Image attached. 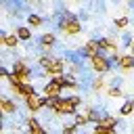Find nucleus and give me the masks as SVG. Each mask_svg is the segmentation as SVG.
I'll use <instances>...</instances> for the list:
<instances>
[{
	"mask_svg": "<svg viewBox=\"0 0 134 134\" xmlns=\"http://www.w3.org/2000/svg\"><path fill=\"white\" fill-rule=\"evenodd\" d=\"M27 23H29L31 27H38V25H42V23H44V19H42L38 13H29V15H27Z\"/></svg>",
	"mask_w": 134,
	"mask_h": 134,
	"instance_id": "dca6fc26",
	"label": "nucleus"
},
{
	"mask_svg": "<svg viewBox=\"0 0 134 134\" xmlns=\"http://www.w3.org/2000/svg\"><path fill=\"white\" fill-rule=\"evenodd\" d=\"M2 42H4V46H6V48H17L19 38H17V34H6V36L2 38Z\"/></svg>",
	"mask_w": 134,
	"mask_h": 134,
	"instance_id": "2eb2a0df",
	"label": "nucleus"
},
{
	"mask_svg": "<svg viewBox=\"0 0 134 134\" xmlns=\"http://www.w3.org/2000/svg\"><path fill=\"white\" fill-rule=\"evenodd\" d=\"M132 42H134V38H132V34H121V46H124V48H128V46H132Z\"/></svg>",
	"mask_w": 134,
	"mask_h": 134,
	"instance_id": "412c9836",
	"label": "nucleus"
},
{
	"mask_svg": "<svg viewBox=\"0 0 134 134\" xmlns=\"http://www.w3.org/2000/svg\"><path fill=\"white\" fill-rule=\"evenodd\" d=\"M130 23H134V17H130Z\"/></svg>",
	"mask_w": 134,
	"mask_h": 134,
	"instance_id": "bb28decb",
	"label": "nucleus"
},
{
	"mask_svg": "<svg viewBox=\"0 0 134 134\" xmlns=\"http://www.w3.org/2000/svg\"><path fill=\"white\" fill-rule=\"evenodd\" d=\"M40 44H42L46 50H50V48L57 44V38H54V34H52V31H46V34H42V36H40Z\"/></svg>",
	"mask_w": 134,
	"mask_h": 134,
	"instance_id": "0eeeda50",
	"label": "nucleus"
},
{
	"mask_svg": "<svg viewBox=\"0 0 134 134\" xmlns=\"http://www.w3.org/2000/svg\"><path fill=\"white\" fill-rule=\"evenodd\" d=\"M109 94L111 96H119L121 94V88H109Z\"/></svg>",
	"mask_w": 134,
	"mask_h": 134,
	"instance_id": "4be33fe9",
	"label": "nucleus"
},
{
	"mask_svg": "<svg viewBox=\"0 0 134 134\" xmlns=\"http://www.w3.org/2000/svg\"><path fill=\"white\" fill-rule=\"evenodd\" d=\"M90 63H92V71L94 73H107L109 71V63H107V57H98V54H94L92 59H90Z\"/></svg>",
	"mask_w": 134,
	"mask_h": 134,
	"instance_id": "7ed1b4c3",
	"label": "nucleus"
},
{
	"mask_svg": "<svg viewBox=\"0 0 134 134\" xmlns=\"http://www.w3.org/2000/svg\"><path fill=\"white\" fill-rule=\"evenodd\" d=\"M63 31H67V34H71V36H75V34H80V31H82V25H80V21H65Z\"/></svg>",
	"mask_w": 134,
	"mask_h": 134,
	"instance_id": "9d476101",
	"label": "nucleus"
},
{
	"mask_svg": "<svg viewBox=\"0 0 134 134\" xmlns=\"http://www.w3.org/2000/svg\"><path fill=\"white\" fill-rule=\"evenodd\" d=\"M128 8H130V10H134V0H128Z\"/></svg>",
	"mask_w": 134,
	"mask_h": 134,
	"instance_id": "b1692460",
	"label": "nucleus"
},
{
	"mask_svg": "<svg viewBox=\"0 0 134 134\" xmlns=\"http://www.w3.org/2000/svg\"><path fill=\"white\" fill-rule=\"evenodd\" d=\"M119 67L121 69H134V54H121L119 57Z\"/></svg>",
	"mask_w": 134,
	"mask_h": 134,
	"instance_id": "f8f14e48",
	"label": "nucleus"
},
{
	"mask_svg": "<svg viewBox=\"0 0 134 134\" xmlns=\"http://www.w3.org/2000/svg\"><path fill=\"white\" fill-rule=\"evenodd\" d=\"M105 117H109V113H107V109H105V107H100V105H94V107H90V109H88V119H90V121H94V124H100Z\"/></svg>",
	"mask_w": 134,
	"mask_h": 134,
	"instance_id": "f03ea898",
	"label": "nucleus"
},
{
	"mask_svg": "<svg viewBox=\"0 0 134 134\" xmlns=\"http://www.w3.org/2000/svg\"><path fill=\"white\" fill-rule=\"evenodd\" d=\"M63 92V75H50V80L44 84L46 96H61Z\"/></svg>",
	"mask_w": 134,
	"mask_h": 134,
	"instance_id": "f257e3e1",
	"label": "nucleus"
},
{
	"mask_svg": "<svg viewBox=\"0 0 134 134\" xmlns=\"http://www.w3.org/2000/svg\"><path fill=\"white\" fill-rule=\"evenodd\" d=\"M92 134H115V130H113V128H107V126H103V124H94Z\"/></svg>",
	"mask_w": 134,
	"mask_h": 134,
	"instance_id": "f3484780",
	"label": "nucleus"
},
{
	"mask_svg": "<svg viewBox=\"0 0 134 134\" xmlns=\"http://www.w3.org/2000/svg\"><path fill=\"white\" fill-rule=\"evenodd\" d=\"M80 82L75 80L73 73H63V88H75Z\"/></svg>",
	"mask_w": 134,
	"mask_h": 134,
	"instance_id": "ddd939ff",
	"label": "nucleus"
},
{
	"mask_svg": "<svg viewBox=\"0 0 134 134\" xmlns=\"http://www.w3.org/2000/svg\"><path fill=\"white\" fill-rule=\"evenodd\" d=\"M0 107H2V111H4L6 115L17 113V103H13L10 98H2V100H0Z\"/></svg>",
	"mask_w": 134,
	"mask_h": 134,
	"instance_id": "1a4fd4ad",
	"label": "nucleus"
},
{
	"mask_svg": "<svg viewBox=\"0 0 134 134\" xmlns=\"http://www.w3.org/2000/svg\"><path fill=\"white\" fill-rule=\"evenodd\" d=\"M130 100H132V103H134V96H132V98H130Z\"/></svg>",
	"mask_w": 134,
	"mask_h": 134,
	"instance_id": "cd10ccee",
	"label": "nucleus"
},
{
	"mask_svg": "<svg viewBox=\"0 0 134 134\" xmlns=\"http://www.w3.org/2000/svg\"><path fill=\"white\" fill-rule=\"evenodd\" d=\"M54 113H61V115H71V113H75V105H73L69 98L61 96V100H59V105H57Z\"/></svg>",
	"mask_w": 134,
	"mask_h": 134,
	"instance_id": "20e7f679",
	"label": "nucleus"
},
{
	"mask_svg": "<svg viewBox=\"0 0 134 134\" xmlns=\"http://www.w3.org/2000/svg\"><path fill=\"white\" fill-rule=\"evenodd\" d=\"M121 84H124V77L121 75H113L109 80V88H121Z\"/></svg>",
	"mask_w": 134,
	"mask_h": 134,
	"instance_id": "a211bd4d",
	"label": "nucleus"
},
{
	"mask_svg": "<svg viewBox=\"0 0 134 134\" xmlns=\"http://www.w3.org/2000/svg\"><path fill=\"white\" fill-rule=\"evenodd\" d=\"M27 128H29V134H48V132L40 126V121H38L36 117H27Z\"/></svg>",
	"mask_w": 134,
	"mask_h": 134,
	"instance_id": "6e6552de",
	"label": "nucleus"
},
{
	"mask_svg": "<svg viewBox=\"0 0 134 134\" xmlns=\"http://www.w3.org/2000/svg\"><path fill=\"white\" fill-rule=\"evenodd\" d=\"M77 134H88V132H84V130H77Z\"/></svg>",
	"mask_w": 134,
	"mask_h": 134,
	"instance_id": "393cba45",
	"label": "nucleus"
},
{
	"mask_svg": "<svg viewBox=\"0 0 134 134\" xmlns=\"http://www.w3.org/2000/svg\"><path fill=\"white\" fill-rule=\"evenodd\" d=\"M25 107H27L29 111H38V109L44 107V98H40L38 94H31V96L25 98Z\"/></svg>",
	"mask_w": 134,
	"mask_h": 134,
	"instance_id": "423d86ee",
	"label": "nucleus"
},
{
	"mask_svg": "<svg viewBox=\"0 0 134 134\" xmlns=\"http://www.w3.org/2000/svg\"><path fill=\"white\" fill-rule=\"evenodd\" d=\"M96 10L105 13V0H96Z\"/></svg>",
	"mask_w": 134,
	"mask_h": 134,
	"instance_id": "5701e85b",
	"label": "nucleus"
},
{
	"mask_svg": "<svg viewBox=\"0 0 134 134\" xmlns=\"http://www.w3.org/2000/svg\"><path fill=\"white\" fill-rule=\"evenodd\" d=\"M15 34H17V38L23 40V42H29V40H31V31H29V27H17Z\"/></svg>",
	"mask_w": 134,
	"mask_h": 134,
	"instance_id": "4468645a",
	"label": "nucleus"
},
{
	"mask_svg": "<svg viewBox=\"0 0 134 134\" xmlns=\"http://www.w3.org/2000/svg\"><path fill=\"white\" fill-rule=\"evenodd\" d=\"M29 69H31V77H34V80H40V77H46V75H48V71H46V69H44L40 63L31 65Z\"/></svg>",
	"mask_w": 134,
	"mask_h": 134,
	"instance_id": "9b49d317",
	"label": "nucleus"
},
{
	"mask_svg": "<svg viewBox=\"0 0 134 134\" xmlns=\"http://www.w3.org/2000/svg\"><path fill=\"white\" fill-rule=\"evenodd\" d=\"M128 25H130V17H117V19H115V27L124 29V27H128Z\"/></svg>",
	"mask_w": 134,
	"mask_h": 134,
	"instance_id": "aec40b11",
	"label": "nucleus"
},
{
	"mask_svg": "<svg viewBox=\"0 0 134 134\" xmlns=\"http://www.w3.org/2000/svg\"><path fill=\"white\" fill-rule=\"evenodd\" d=\"M132 50H134V42H132Z\"/></svg>",
	"mask_w": 134,
	"mask_h": 134,
	"instance_id": "c85d7f7f",
	"label": "nucleus"
},
{
	"mask_svg": "<svg viewBox=\"0 0 134 134\" xmlns=\"http://www.w3.org/2000/svg\"><path fill=\"white\" fill-rule=\"evenodd\" d=\"M13 88H15L21 96H25V98H27V96H31V94H36V88H34V84H29V82H21V80H19Z\"/></svg>",
	"mask_w": 134,
	"mask_h": 134,
	"instance_id": "39448f33",
	"label": "nucleus"
},
{
	"mask_svg": "<svg viewBox=\"0 0 134 134\" xmlns=\"http://www.w3.org/2000/svg\"><path fill=\"white\" fill-rule=\"evenodd\" d=\"M111 2H115V4H119V2H121V0H111Z\"/></svg>",
	"mask_w": 134,
	"mask_h": 134,
	"instance_id": "a878e982",
	"label": "nucleus"
},
{
	"mask_svg": "<svg viewBox=\"0 0 134 134\" xmlns=\"http://www.w3.org/2000/svg\"><path fill=\"white\" fill-rule=\"evenodd\" d=\"M132 109H134V103H132V100H126V103L121 105L119 113H121V115H130V113H132Z\"/></svg>",
	"mask_w": 134,
	"mask_h": 134,
	"instance_id": "6ab92c4d",
	"label": "nucleus"
}]
</instances>
